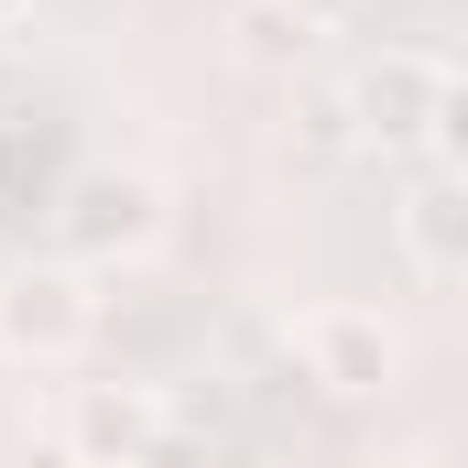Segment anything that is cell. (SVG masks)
<instances>
[{"label": "cell", "instance_id": "6da1fadb", "mask_svg": "<svg viewBox=\"0 0 468 468\" xmlns=\"http://www.w3.org/2000/svg\"><path fill=\"white\" fill-rule=\"evenodd\" d=\"M164 229V186L153 175H131V164H88L66 197H55V261H131V250H153Z\"/></svg>", "mask_w": 468, "mask_h": 468}, {"label": "cell", "instance_id": "7a4b0ae2", "mask_svg": "<svg viewBox=\"0 0 468 468\" xmlns=\"http://www.w3.org/2000/svg\"><path fill=\"white\" fill-rule=\"evenodd\" d=\"M99 338V294L77 261H22L0 272V349L11 359H77Z\"/></svg>", "mask_w": 468, "mask_h": 468}, {"label": "cell", "instance_id": "3957f363", "mask_svg": "<svg viewBox=\"0 0 468 468\" xmlns=\"http://www.w3.org/2000/svg\"><path fill=\"white\" fill-rule=\"evenodd\" d=\"M294 370H305L316 392H338V403H370V392L403 381V338H392L370 305H305V316H294Z\"/></svg>", "mask_w": 468, "mask_h": 468}, {"label": "cell", "instance_id": "277c9868", "mask_svg": "<svg viewBox=\"0 0 468 468\" xmlns=\"http://www.w3.org/2000/svg\"><path fill=\"white\" fill-rule=\"evenodd\" d=\"M436 88H447L436 55H370L349 77L359 153H436Z\"/></svg>", "mask_w": 468, "mask_h": 468}, {"label": "cell", "instance_id": "5b68a950", "mask_svg": "<svg viewBox=\"0 0 468 468\" xmlns=\"http://www.w3.org/2000/svg\"><path fill=\"white\" fill-rule=\"evenodd\" d=\"M77 447L99 468H186V414L153 392V381H110V392H88V414H77Z\"/></svg>", "mask_w": 468, "mask_h": 468}, {"label": "cell", "instance_id": "8992f818", "mask_svg": "<svg viewBox=\"0 0 468 468\" xmlns=\"http://www.w3.org/2000/svg\"><path fill=\"white\" fill-rule=\"evenodd\" d=\"M392 239L425 283H468V175H414L392 197Z\"/></svg>", "mask_w": 468, "mask_h": 468}, {"label": "cell", "instance_id": "52a82bcc", "mask_svg": "<svg viewBox=\"0 0 468 468\" xmlns=\"http://www.w3.org/2000/svg\"><path fill=\"white\" fill-rule=\"evenodd\" d=\"M283 142L305 164H359V120H349V88H294L283 110Z\"/></svg>", "mask_w": 468, "mask_h": 468}, {"label": "cell", "instance_id": "ba28073f", "mask_svg": "<svg viewBox=\"0 0 468 468\" xmlns=\"http://www.w3.org/2000/svg\"><path fill=\"white\" fill-rule=\"evenodd\" d=\"M229 33H239V55H250V66H294V55L316 44V33H305L283 0H239V11H229Z\"/></svg>", "mask_w": 468, "mask_h": 468}, {"label": "cell", "instance_id": "9c48e42d", "mask_svg": "<svg viewBox=\"0 0 468 468\" xmlns=\"http://www.w3.org/2000/svg\"><path fill=\"white\" fill-rule=\"evenodd\" d=\"M436 153H447V175H468V66H447V88H436Z\"/></svg>", "mask_w": 468, "mask_h": 468}, {"label": "cell", "instance_id": "30bf717a", "mask_svg": "<svg viewBox=\"0 0 468 468\" xmlns=\"http://www.w3.org/2000/svg\"><path fill=\"white\" fill-rule=\"evenodd\" d=\"M283 11H294L305 33H338V22H359V0H283Z\"/></svg>", "mask_w": 468, "mask_h": 468}, {"label": "cell", "instance_id": "8fae6325", "mask_svg": "<svg viewBox=\"0 0 468 468\" xmlns=\"http://www.w3.org/2000/svg\"><path fill=\"white\" fill-rule=\"evenodd\" d=\"M33 468H99V458H88V447H44Z\"/></svg>", "mask_w": 468, "mask_h": 468}, {"label": "cell", "instance_id": "7c38bea8", "mask_svg": "<svg viewBox=\"0 0 468 468\" xmlns=\"http://www.w3.org/2000/svg\"><path fill=\"white\" fill-rule=\"evenodd\" d=\"M22 11H33V0H0V22H22Z\"/></svg>", "mask_w": 468, "mask_h": 468}]
</instances>
